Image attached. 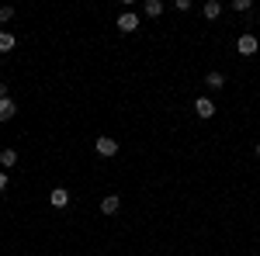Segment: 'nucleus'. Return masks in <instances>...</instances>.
Returning <instances> with one entry per match:
<instances>
[{"instance_id":"f257e3e1","label":"nucleus","mask_w":260,"mask_h":256,"mask_svg":"<svg viewBox=\"0 0 260 256\" xmlns=\"http://www.w3.org/2000/svg\"><path fill=\"white\" fill-rule=\"evenodd\" d=\"M118 28H121V35H132V31H139V18H136L132 11H121L118 14Z\"/></svg>"},{"instance_id":"f03ea898","label":"nucleus","mask_w":260,"mask_h":256,"mask_svg":"<svg viewBox=\"0 0 260 256\" xmlns=\"http://www.w3.org/2000/svg\"><path fill=\"white\" fill-rule=\"evenodd\" d=\"M94 149H98V156H115V153H118V142L108 138V135H101L98 142H94Z\"/></svg>"},{"instance_id":"7ed1b4c3","label":"nucleus","mask_w":260,"mask_h":256,"mask_svg":"<svg viewBox=\"0 0 260 256\" xmlns=\"http://www.w3.org/2000/svg\"><path fill=\"white\" fill-rule=\"evenodd\" d=\"M257 49H260V45H257L253 35H240V42H236V52H240V56H253Z\"/></svg>"},{"instance_id":"20e7f679","label":"nucleus","mask_w":260,"mask_h":256,"mask_svg":"<svg viewBox=\"0 0 260 256\" xmlns=\"http://www.w3.org/2000/svg\"><path fill=\"white\" fill-rule=\"evenodd\" d=\"M194 115H198V118H205V121H208V118H212V115H215V104H212V100H208V97H198V100H194Z\"/></svg>"},{"instance_id":"39448f33","label":"nucleus","mask_w":260,"mask_h":256,"mask_svg":"<svg viewBox=\"0 0 260 256\" xmlns=\"http://www.w3.org/2000/svg\"><path fill=\"white\" fill-rule=\"evenodd\" d=\"M49 204H52V208H66V204H70V194H66V187H52V194H49Z\"/></svg>"},{"instance_id":"423d86ee","label":"nucleus","mask_w":260,"mask_h":256,"mask_svg":"<svg viewBox=\"0 0 260 256\" xmlns=\"http://www.w3.org/2000/svg\"><path fill=\"white\" fill-rule=\"evenodd\" d=\"M118 208H121V197L118 194H108L104 201H101V211H104V215H118Z\"/></svg>"},{"instance_id":"0eeeda50","label":"nucleus","mask_w":260,"mask_h":256,"mask_svg":"<svg viewBox=\"0 0 260 256\" xmlns=\"http://www.w3.org/2000/svg\"><path fill=\"white\" fill-rule=\"evenodd\" d=\"M14 115H18V107H14V100H11V97H4V100H0V121H11Z\"/></svg>"},{"instance_id":"6e6552de","label":"nucleus","mask_w":260,"mask_h":256,"mask_svg":"<svg viewBox=\"0 0 260 256\" xmlns=\"http://www.w3.org/2000/svg\"><path fill=\"white\" fill-rule=\"evenodd\" d=\"M219 14H222V4H219V0H208V4H205V18L215 21Z\"/></svg>"},{"instance_id":"1a4fd4ad","label":"nucleus","mask_w":260,"mask_h":256,"mask_svg":"<svg viewBox=\"0 0 260 256\" xmlns=\"http://www.w3.org/2000/svg\"><path fill=\"white\" fill-rule=\"evenodd\" d=\"M14 45H18V39H14L11 31H0V52H11Z\"/></svg>"},{"instance_id":"9d476101","label":"nucleus","mask_w":260,"mask_h":256,"mask_svg":"<svg viewBox=\"0 0 260 256\" xmlns=\"http://www.w3.org/2000/svg\"><path fill=\"white\" fill-rule=\"evenodd\" d=\"M160 14H163L160 0H146V18H160Z\"/></svg>"},{"instance_id":"9b49d317","label":"nucleus","mask_w":260,"mask_h":256,"mask_svg":"<svg viewBox=\"0 0 260 256\" xmlns=\"http://www.w3.org/2000/svg\"><path fill=\"white\" fill-rule=\"evenodd\" d=\"M205 83H208L212 90H222V87H225V77H222V73H208V77H205Z\"/></svg>"},{"instance_id":"f8f14e48","label":"nucleus","mask_w":260,"mask_h":256,"mask_svg":"<svg viewBox=\"0 0 260 256\" xmlns=\"http://www.w3.org/2000/svg\"><path fill=\"white\" fill-rule=\"evenodd\" d=\"M14 163H18V153L14 149H4L0 153V166H14Z\"/></svg>"},{"instance_id":"ddd939ff","label":"nucleus","mask_w":260,"mask_h":256,"mask_svg":"<svg viewBox=\"0 0 260 256\" xmlns=\"http://www.w3.org/2000/svg\"><path fill=\"white\" fill-rule=\"evenodd\" d=\"M11 18H14V7H0V24H7Z\"/></svg>"},{"instance_id":"4468645a","label":"nucleus","mask_w":260,"mask_h":256,"mask_svg":"<svg viewBox=\"0 0 260 256\" xmlns=\"http://www.w3.org/2000/svg\"><path fill=\"white\" fill-rule=\"evenodd\" d=\"M233 11H250V0H233Z\"/></svg>"},{"instance_id":"2eb2a0df","label":"nucleus","mask_w":260,"mask_h":256,"mask_svg":"<svg viewBox=\"0 0 260 256\" xmlns=\"http://www.w3.org/2000/svg\"><path fill=\"white\" fill-rule=\"evenodd\" d=\"M4 97H11V94H7V83H0V100Z\"/></svg>"},{"instance_id":"dca6fc26","label":"nucleus","mask_w":260,"mask_h":256,"mask_svg":"<svg viewBox=\"0 0 260 256\" xmlns=\"http://www.w3.org/2000/svg\"><path fill=\"white\" fill-rule=\"evenodd\" d=\"M0 191H7V173H0Z\"/></svg>"},{"instance_id":"f3484780","label":"nucleus","mask_w":260,"mask_h":256,"mask_svg":"<svg viewBox=\"0 0 260 256\" xmlns=\"http://www.w3.org/2000/svg\"><path fill=\"white\" fill-rule=\"evenodd\" d=\"M257 156H260V142H257Z\"/></svg>"}]
</instances>
